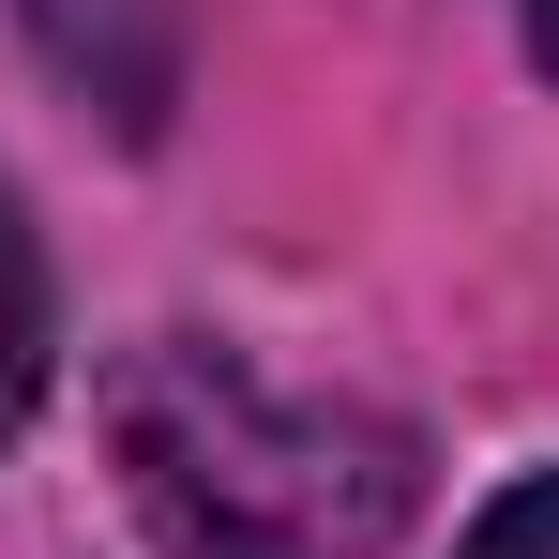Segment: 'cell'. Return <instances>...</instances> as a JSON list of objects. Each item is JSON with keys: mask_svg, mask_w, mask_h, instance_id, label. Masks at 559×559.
<instances>
[{"mask_svg": "<svg viewBox=\"0 0 559 559\" xmlns=\"http://www.w3.org/2000/svg\"><path fill=\"white\" fill-rule=\"evenodd\" d=\"M121 468L182 559H378L408 530V439L227 348H152L121 378Z\"/></svg>", "mask_w": 559, "mask_h": 559, "instance_id": "cell-1", "label": "cell"}, {"mask_svg": "<svg viewBox=\"0 0 559 559\" xmlns=\"http://www.w3.org/2000/svg\"><path fill=\"white\" fill-rule=\"evenodd\" d=\"M31 393H46V258H31V227L0 197V439L31 424Z\"/></svg>", "mask_w": 559, "mask_h": 559, "instance_id": "cell-2", "label": "cell"}, {"mask_svg": "<svg viewBox=\"0 0 559 559\" xmlns=\"http://www.w3.org/2000/svg\"><path fill=\"white\" fill-rule=\"evenodd\" d=\"M468 559H559V468H545V484H514V499L468 530Z\"/></svg>", "mask_w": 559, "mask_h": 559, "instance_id": "cell-3", "label": "cell"}, {"mask_svg": "<svg viewBox=\"0 0 559 559\" xmlns=\"http://www.w3.org/2000/svg\"><path fill=\"white\" fill-rule=\"evenodd\" d=\"M530 46H545V61H559V0H530Z\"/></svg>", "mask_w": 559, "mask_h": 559, "instance_id": "cell-4", "label": "cell"}]
</instances>
